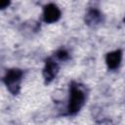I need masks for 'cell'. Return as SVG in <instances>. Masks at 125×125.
<instances>
[{"mask_svg":"<svg viewBox=\"0 0 125 125\" xmlns=\"http://www.w3.org/2000/svg\"><path fill=\"white\" fill-rule=\"evenodd\" d=\"M86 100L85 92L77 84L72 83L69 91V101L67 105V111L69 114L77 113L83 106Z\"/></svg>","mask_w":125,"mask_h":125,"instance_id":"6da1fadb","label":"cell"},{"mask_svg":"<svg viewBox=\"0 0 125 125\" xmlns=\"http://www.w3.org/2000/svg\"><path fill=\"white\" fill-rule=\"evenodd\" d=\"M56 56L58 59H60L61 61H65L66 59H68V53L65 51V50H59L57 53H56Z\"/></svg>","mask_w":125,"mask_h":125,"instance_id":"52a82bcc","label":"cell"},{"mask_svg":"<svg viewBox=\"0 0 125 125\" xmlns=\"http://www.w3.org/2000/svg\"><path fill=\"white\" fill-rule=\"evenodd\" d=\"M124 21H125V19H124Z\"/></svg>","mask_w":125,"mask_h":125,"instance_id":"9c48e42d","label":"cell"},{"mask_svg":"<svg viewBox=\"0 0 125 125\" xmlns=\"http://www.w3.org/2000/svg\"><path fill=\"white\" fill-rule=\"evenodd\" d=\"M61 18V11L55 4H48L43 9V19L46 22H55Z\"/></svg>","mask_w":125,"mask_h":125,"instance_id":"277c9868","label":"cell"},{"mask_svg":"<svg viewBox=\"0 0 125 125\" xmlns=\"http://www.w3.org/2000/svg\"><path fill=\"white\" fill-rule=\"evenodd\" d=\"M21 78H22V71L19 68H12L6 72L3 80L8 90L13 95H17L20 92Z\"/></svg>","mask_w":125,"mask_h":125,"instance_id":"7a4b0ae2","label":"cell"},{"mask_svg":"<svg viewBox=\"0 0 125 125\" xmlns=\"http://www.w3.org/2000/svg\"><path fill=\"white\" fill-rule=\"evenodd\" d=\"M122 60V53L119 50L110 52L106 55L105 57V62L108 68L110 69H115L119 66L120 62Z\"/></svg>","mask_w":125,"mask_h":125,"instance_id":"5b68a950","label":"cell"},{"mask_svg":"<svg viewBox=\"0 0 125 125\" xmlns=\"http://www.w3.org/2000/svg\"><path fill=\"white\" fill-rule=\"evenodd\" d=\"M9 4H10V2H8V1H1L0 2V8L1 9H5L6 7H8Z\"/></svg>","mask_w":125,"mask_h":125,"instance_id":"ba28073f","label":"cell"},{"mask_svg":"<svg viewBox=\"0 0 125 125\" xmlns=\"http://www.w3.org/2000/svg\"><path fill=\"white\" fill-rule=\"evenodd\" d=\"M59 72V65L58 63L53 61L52 59H48L46 61L44 69H43V77L46 83H50L58 74Z\"/></svg>","mask_w":125,"mask_h":125,"instance_id":"3957f363","label":"cell"},{"mask_svg":"<svg viewBox=\"0 0 125 125\" xmlns=\"http://www.w3.org/2000/svg\"><path fill=\"white\" fill-rule=\"evenodd\" d=\"M102 21V13L97 9L89 10L85 15V22L88 25L95 26Z\"/></svg>","mask_w":125,"mask_h":125,"instance_id":"8992f818","label":"cell"}]
</instances>
